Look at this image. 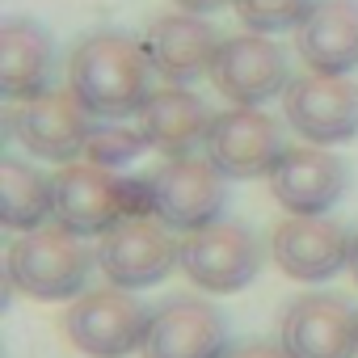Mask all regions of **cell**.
<instances>
[{"mask_svg": "<svg viewBox=\"0 0 358 358\" xmlns=\"http://www.w3.org/2000/svg\"><path fill=\"white\" fill-rule=\"evenodd\" d=\"M152 59L143 43L122 30H93L68 55V89L85 101V110L101 122H122L143 114L152 101Z\"/></svg>", "mask_w": 358, "mask_h": 358, "instance_id": "1", "label": "cell"}, {"mask_svg": "<svg viewBox=\"0 0 358 358\" xmlns=\"http://www.w3.org/2000/svg\"><path fill=\"white\" fill-rule=\"evenodd\" d=\"M93 266H97V253L85 245V236L64 228L59 220H47L9 245L5 278L9 287H17L30 299L59 303V299L85 295Z\"/></svg>", "mask_w": 358, "mask_h": 358, "instance_id": "2", "label": "cell"}, {"mask_svg": "<svg viewBox=\"0 0 358 358\" xmlns=\"http://www.w3.org/2000/svg\"><path fill=\"white\" fill-rule=\"evenodd\" d=\"M152 211L148 177L131 182L127 173L93 160H72L55 173V220L80 236H106L118 220Z\"/></svg>", "mask_w": 358, "mask_h": 358, "instance_id": "3", "label": "cell"}, {"mask_svg": "<svg viewBox=\"0 0 358 358\" xmlns=\"http://www.w3.org/2000/svg\"><path fill=\"white\" fill-rule=\"evenodd\" d=\"M148 199H152V215L164 220L173 232H194L224 215L228 177L215 169L211 156L199 152L164 156V164L148 173Z\"/></svg>", "mask_w": 358, "mask_h": 358, "instance_id": "4", "label": "cell"}, {"mask_svg": "<svg viewBox=\"0 0 358 358\" xmlns=\"http://www.w3.org/2000/svg\"><path fill=\"white\" fill-rule=\"evenodd\" d=\"M97 266L110 278V287L122 291H143L164 282L173 270H182V245L173 241V228L156 220L152 211L118 220L101 245H97Z\"/></svg>", "mask_w": 358, "mask_h": 358, "instance_id": "5", "label": "cell"}, {"mask_svg": "<svg viewBox=\"0 0 358 358\" xmlns=\"http://www.w3.org/2000/svg\"><path fill=\"white\" fill-rule=\"evenodd\" d=\"M148 324H152V312L135 299V291H122V287L85 291L72 299L64 316L68 341L89 358H127L143 350Z\"/></svg>", "mask_w": 358, "mask_h": 358, "instance_id": "6", "label": "cell"}, {"mask_svg": "<svg viewBox=\"0 0 358 358\" xmlns=\"http://www.w3.org/2000/svg\"><path fill=\"white\" fill-rule=\"evenodd\" d=\"M257 270H262V241L236 220H215L207 228L186 232L182 241V274L207 295H232L249 287Z\"/></svg>", "mask_w": 358, "mask_h": 358, "instance_id": "7", "label": "cell"}, {"mask_svg": "<svg viewBox=\"0 0 358 358\" xmlns=\"http://www.w3.org/2000/svg\"><path fill=\"white\" fill-rule=\"evenodd\" d=\"M203 152L228 182H253L278 169V160L287 156V139L262 106H228L224 114H215Z\"/></svg>", "mask_w": 358, "mask_h": 358, "instance_id": "8", "label": "cell"}, {"mask_svg": "<svg viewBox=\"0 0 358 358\" xmlns=\"http://www.w3.org/2000/svg\"><path fill=\"white\" fill-rule=\"evenodd\" d=\"M9 135L38 160H55V164H72L85 156L89 139H93V114L85 110V101L72 89H47L43 97H30L22 106H13L9 114Z\"/></svg>", "mask_w": 358, "mask_h": 358, "instance_id": "9", "label": "cell"}, {"mask_svg": "<svg viewBox=\"0 0 358 358\" xmlns=\"http://www.w3.org/2000/svg\"><path fill=\"white\" fill-rule=\"evenodd\" d=\"M282 114L303 143H320V148L350 143L358 135V80L303 72L287 85Z\"/></svg>", "mask_w": 358, "mask_h": 358, "instance_id": "10", "label": "cell"}, {"mask_svg": "<svg viewBox=\"0 0 358 358\" xmlns=\"http://www.w3.org/2000/svg\"><path fill=\"white\" fill-rule=\"evenodd\" d=\"M278 345L287 358H358V308L333 291L299 295L278 316Z\"/></svg>", "mask_w": 358, "mask_h": 358, "instance_id": "11", "label": "cell"}, {"mask_svg": "<svg viewBox=\"0 0 358 358\" xmlns=\"http://www.w3.org/2000/svg\"><path fill=\"white\" fill-rule=\"evenodd\" d=\"M211 85L232 106H266L270 97H282L291 85L287 51L274 43V34H232L215 55Z\"/></svg>", "mask_w": 358, "mask_h": 358, "instance_id": "12", "label": "cell"}, {"mask_svg": "<svg viewBox=\"0 0 358 358\" xmlns=\"http://www.w3.org/2000/svg\"><path fill=\"white\" fill-rule=\"evenodd\" d=\"M350 245L354 236L329 215H287L270 232V257L295 282H324L350 270Z\"/></svg>", "mask_w": 358, "mask_h": 358, "instance_id": "13", "label": "cell"}, {"mask_svg": "<svg viewBox=\"0 0 358 358\" xmlns=\"http://www.w3.org/2000/svg\"><path fill=\"white\" fill-rule=\"evenodd\" d=\"M228 345V320L215 303L177 295L152 312L148 337H143V358H224Z\"/></svg>", "mask_w": 358, "mask_h": 358, "instance_id": "14", "label": "cell"}, {"mask_svg": "<svg viewBox=\"0 0 358 358\" xmlns=\"http://www.w3.org/2000/svg\"><path fill=\"white\" fill-rule=\"evenodd\" d=\"M220 47L224 38L215 34V26L203 13H186V9L156 17L143 34V51L164 85H194L211 76Z\"/></svg>", "mask_w": 358, "mask_h": 358, "instance_id": "15", "label": "cell"}, {"mask_svg": "<svg viewBox=\"0 0 358 358\" xmlns=\"http://www.w3.org/2000/svg\"><path fill=\"white\" fill-rule=\"evenodd\" d=\"M345 182H350L345 160L320 143L287 148V156L270 173V190L287 215H324L345 194Z\"/></svg>", "mask_w": 358, "mask_h": 358, "instance_id": "16", "label": "cell"}, {"mask_svg": "<svg viewBox=\"0 0 358 358\" xmlns=\"http://www.w3.org/2000/svg\"><path fill=\"white\" fill-rule=\"evenodd\" d=\"M55 76V38L47 26L30 17L0 22V97L9 106H22L30 97H43Z\"/></svg>", "mask_w": 358, "mask_h": 358, "instance_id": "17", "label": "cell"}, {"mask_svg": "<svg viewBox=\"0 0 358 358\" xmlns=\"http://www.w3.org/2000/svg\"><path fill=\"white\" fill-rule=\"evenodd\" d=\"M295 55L308 72H358V0H316L295 30Z\"/></svg>", "mask_w": 358, "mask_h": 358, "instance_id": "18", "label": "cell"}, {"mask_svg": "<svg viewBox=\"0 0 358 358\" xmlns=\"http://www.w3.org/2000/svg\"><path fill=\"white\" fill-rule=\"evenodd\" d=\"M211 122H215V114L186 85H164V89H156L152 101L139 114V127H143L148 143L156 152H164V156H190V152L207 148Z\"/></svg>", "mask_w": 358, "mask_h": 358, "instance_id": "19", "label": "cell"}, {"mask_svg": "<svg viewBox=\"0 0 358 358\" xmlns=\"http://www.w3.org/2000/svg\"><path fill=\"white\" fill-rule=\"evenodd\" d=\"M47 220H55V177L17 156H5L0 160V224L9 232H30Z\"/></svg>", "mask_w": 358, "mask_h": 358, "instance_id": "20", "label": "cell"}, {"mask_svg": "<svg viewBox=\"0 0 358 358\" xmlns=\"http://www.w3.org/2000/svg\"><path fill=\"white\" fill-rule=\"evenodd\" d=\"M316 0H236V17L253 34H282L299 30V22L312 13Z\"/></svg>", "mask_w": 358, "mask_h": 358, "instance_id": "21", "label": "cell"}, {"mask_svg": "<svg viewBox=\"0 0 358 358\" xmlns=\"http://www.w3.org/2000/svg\"><path fill=\"white\" fill-rule=\"evenodd\" d=\"M152 143H148V135H143V127H93V139H89V148H85V160H93V164H110V169H118V164H131L139 152H148Z\"/></svg>", "mask_w": 358, "mask_h": 358, "instance_id": "22", "label": "cell"}, {"mask_svg": "<svg viewBox=\"0 0 358 358\" xmlns=\"http://www.w3.org/2000/svg\"><path fill=\"white\" fill-rule=\"evenodd\" d=\"M224 358H287V354H282L278 341H245V345L228 350Z\"/></svg>", "mask_w": 358, "mask_h": 358, "instance_id": "23", "label": "cell"}, {"mask_svg": "<svg viewBox=\"0 0 358 358\" xmlns=\"http://www.w3.org/2000/svg\"><path fill=\"white\" fill-rule=\"evenodd\" d=\"M177 9H186V13H215V9H228V5H236V0H173Z\"/></svg>", "mask_w": 358, "mask_h": 358, "instance_id": "24", "label": "cell"}, {"mask_svg": "<svg viewBox=\"0 0 358 358\" xmlns=\"http://www.w3.org/2000/svg\"><path fill=\"white\" fill-rule=\"evenodd\" d=\"M350 274H354V282H358V232H354V245H350Z\"/></svg>", "mask_w": 358, "mask_h": 358, "instance_id": "25", "label": "cell"}]
</instances>
